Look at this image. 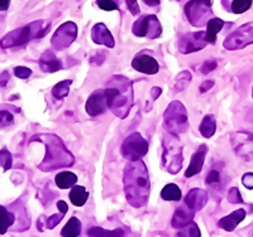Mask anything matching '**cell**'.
<instances>
[{"label": "cell", "instance_id": "f907efd6", "mask_svg": "<svg viewBox=\"0 0 253 237\" xmlns=\"http://www.w3.org/2000/svg\"><path fill=\"white\" fill-rule=\"evenodd\" d=\"M252 95H253V92H252Z\"/></svg>", "mask_w": 253, "mask_h": 237}, {"label": "cell", "instance_id": "f6af8a7d", "mask_svg": "<svg viewBox=\"0 0 253 237\" xmlns=\"http://www.w3.org/2000/svg\"><path fill=\"white\" fill-rule=\"evenodd\" d=\"M57 207H58V209L62 212V213H67V211H69V207H67V204L65 201H58Z\"/></svg>", "mask_w": 253, "mask_h": 237}, {"label": "cell", "instance_id": "681fc988", "mask_svg": "<svg viewBox=\"0 0 253 237\" xmlns=\"http://www.w3.org/2000/svg\"><path fill=\"white\" fill-rule=\"evenodd\" d=\"M114 1H115V3H117V4H119V1H121V0H114Z\"/></svg>", "mask_w": 253, "mask_h": 237}, {"label": "cell", "instance_id": "ffe728a7", "mask_svg": "<svg viewBox=\"0 0 253 237\" xmlns=\"http://www.w3.org/2000/svg\"><path fill=\"white\" fill-rule=\"evenodd\" d=\"M194 216H195V211H193L189 206L178 207L177 211L173 214L172 226L176 229H182L190 222H193Z\"/></svg>", "mask_w": 253, "mask_h": 237}, {"label": "cell", "instance_id": "7bdbcfd3", "mask_svg": "<svg viewBox=\"0 0 253 237\" xmlns=\"http://www.w3.org/2000/svg\"><path fill=\"white\" fill-rule=\"evenodd\" d=\"M242 183L246 188L253 189V173H246L242 178Z\"/></svg>", "mask_w": 253, "mask_h": 237}, {"label": "cell", "instance_id": "83f0119b", "mask_svg": "<svg viewBox=\"0 0 253 237\" xmlns=\"http://www.w3.org/2000/svg\"><path fill=\"white\" fill-rule=\"evenodd\" d=\"M80 232H81V222L76 217H71L69 222H67V225L62 229L61 235L67 237H76L80 235Z\"/></svg>", "mask_w": 253, "mask_h": 237}, {"label": "cell", "instance_id": "d590c367", "mask_svg": "<svg viewBox=\"0 0 253 237\" xmlns=\"http://www.w3.org/2000/svg\"><path fill=\"white\" fill-rule=\"evenodd\" d=\"M96 4H98L99 8L107 10V12H112V10L118 9V4L115 3L114 0H96Z\"/></svg>", "mask_w": 253, "mask_h": 237}, {"label": "cell", "instance_id": "c3c4849f", "mask_svg": "<svg viewBox=\"0 0 253 237\" xmlns=\"http://www.w3.org/2000/svg\"><path fill=\"white\" fill-rule=\"evenodd\" d=\"M143 1L147 4V5H150V6H156L160 4V0H143Z\"/></svg>", "mask_w": 253, "mask_h": 237}, {"label": "cell", "instance_id": "1f68e13d", "mask_svg": "<svg viewBox=\"0 0 253 237\" xmlns=\"http://www.w3.org/2000/svg\"><path fill=\"white\" fill-rule=\"evenodd\" d=\"M190 81H191V73L187 71L181 72V73L177 76V80H176V85H175L176 91H182V90L189 85Z\"/></svg>", "mask_w": 253, "mask_h": 237}, {"label": "cell", "instance_id": "9a60e30c", "mask_svg": "<svg viewBox=\"0 0 253 237\" xmlns=\"http://www.w3.org/2000/svg\"><path fill=\"white\" fill-rule=\"evenodd\" d=\"M132 66L135 71L147 74H156L160 71V65L157 61L147 55L135 56L134 60L132 61Z\"/></svg>", "mask_w": 253, "mask_h": 237}, {"label": "cell", "instance_id": "8992f818", "mask_svg": "<svg viewBox=\"0 0 253 237\" xmlns=\"http://www.w3.org/2000/svg\"><path fill=\"white\" fill-rule=\"evenodd\" d=\"M164 124L167 132L180 135L189 128V116L185 106L180 101H172L164 114Z\"/></svg>", "mask_w": 253, "mask_h": 237}, {"label": "cell", "instance_id": "d6a6232c", "mask_svg": "<svg viewBox=\"0 0 253 237\" xmlns=\"http://www.w3.org/2000/svg\"><path fill=\"white\" fill-rule=\"evenodd\" d=\"M182 231L178 232L177 236H191L196 237L200 236V230H199L198 225L194 222H190L189 225H186L185 227H182Z\"/></svg>", "mask_w": 253, "mask_h": 237}, {"label": "cell", "instance_id": "277c9868", "mask_svg": "<svg viewBox=\"0 0 253 237\" xmlns=\"http://www.w3.org/2000/svg\"><path fill=\"white\" fill-rule=\"evenodd\" d=\"M49 31V23L44 20H37V22H32L28 26L20 27V28L14 29V31L9 32L8 34L0 40V47L1 48H10V47H19L23 46L29 40L35 39V38H42L47 32Z\"/></svg>", "mask_w": 253, "mask_h": 237}, {"label": "cell", "instance_id": "603a6c76", "mask_svg": "<svg viewBox=\"0 0 253 237\" xmlns=\"http://www.w3.org/2000/svg\"><path fill=\"white\" fill-rule=\"evenodd\" d=\"M224 27V22L219 18H211L207 23V40L208 43H211L214 44L216 40V34H218L219 32L223 29Z\"/></svg>", "mask_w": 253, "mask_h": 237}, {"label": "cell", "instance_id": "52a82bcc", "mask_svg": "<svg viewBox=\"0 0 253 237\" xmlns=\"http://www.w3.org/2000/svg\"><path fill=\"white\" fill-rule=\"evenodd\" d=\"M185 14L194 27L207 26L213 12L204 0H191L185 6Z\"/></svg>", "mask_w": 253, "mask_h": 237}, {"label": "cell", "instance_id": "4316f807", "mask_svg": "<svg viewBox=\"0 0 253 237\" xmlns=\"http://www.w3.org/2000/svg\"><path fill=\"white\" fill-rule=\"evenodd\" d=\"M15 223V214L9 212L5 207L0 206V235H4Z\"/></svg>", "mask_w": 253, "mask_h": 237}, {"label": "cell", "instance_id": "60d3db41", "mask_svg": "<svg viewBox=\"0 0 253 237\" xmlns=\"http://www.w3.org/2000/svg\"><path fill=\"white\" fill-rule=\"evenodd\" d=\"M126 8H128V10L132 13V15H135V17H137V15L141 13V9H139L137 0H126Z\"/></svg>", "mask_w": 253, "mask_h": 237}, {"label": "cell", "instance_id": "5bb4252c", "mask_svg": "<svg viewBox=\"0 0 253 237\" xmlns=\"http://www.w3.org/2000/svg\"><path fill=\"white\" fill-rule=\"evenodd\" d=\"M233 146L237 154L250 159L253 155V135L250 133H237L233 137Z\"/></svg>", "mask_w": 253, "mask_h": 237}, {"label": "cell", "instance_id": "e0dca14e", "mask_svg": "<svg viewBox=\"0 0 253 237\" xmlns=\"http://www.w3.org/2000/svg\"><path fill=\"white\" fill-rule=\"evenodd\" d=\"M207 153H208V148L207 145H204V144L199 146L198 150L194 153V155L191 157V162H190L189 168H187L186 173H185V175H186L187 178L194 177V175L199 174V173L202 171L203 166H204V162H205V157H207Z\"/></svg>", "mask_w": 253, "mask_h": 237}, {"label": "cell", "instance_id": "f1b7e54d", "mask_svg": "<svg viewBox=\"0 0 253 237\" xmlns=\"http://www.w3.org/2000/svg\"><path fill=\"white\" fill-rule=\"evenodd\" d=\"M161 197L165 201H178L181 198V189L173 183H170V184L165 186L161 191Z\"/></svg>", "mask_w": 253, "mask_h": 237}, {"label": "cell", "instance_id": "8d00e7d4", "mask_svg": "<svg viewBox=\"0 0 253 237\" xmlns=\"http://www.w3.org/2000/svg\"><path fill=\"white\" fill-rule=\"evenodd\" d=\"M63 216H65V213H62V212L58 214H53V216H51V217L47 218L46 222H44V227L48 230H52L53 227H56L61 221H62Z\"/></svg>", "mask_w": 253, "mask_h": 237}, {"label": "cell", "instance_id": "2e32d148", "mask_svg": "<svg viewBox=\"0 0 253 237\" xmlns=\"http://www.w3.org/2000/svg\"><path fill=\"white\" fill-rule=\"evenodd\" d=\"M91 37L96 44H103V46H107L109 48H113L115 46L114 37L112 35L109 29L105 27V24L103 23H98L92 27Z\"/></svg>", "mask_w": 253, "mask_h": 237}, {"label": "cell", "instance_id": "e575fe53", "mask_svg": "<svg viewBox=\"0 0 253 237\" xmlns=\"http://www.w3.org/2000/svg\"><path fill=\"white\" fill-rule=\"evenodd\" d=\"M14 123V117L6 110L0 111V128H6V126L12 125Z\"/></svg>", "mask_w": 253, "mask_h": 237}, {"label": "cell", "instance_id": "836d02e7", "mask_svg": "<svg viewBox=\"0 0 253 237\" xmlns=\"http://www.w3.org/2000/svg\"><path fill=\"white\" fill-rule=\"evenodd\" d=\"M123 232L121 230H115V231H105L100 227H92L89 230V236H123Z\"/></svg>", "mask_w": 253, "mask_h": 237}, {"label": "cell", "instance_id": "d4e9b609", "mask_svg": "<svg viewBox=\"0 0 253 237\" xmlns=\"http://www.w3.org/2000/svg\"><path fill=\"white\" fill-rule=\"evenodd\" d=\"M216 130V121L215 117L213 115H207V116L203 119L202 124H200V128H199V132L204 137H211L215 134Z\"/></svg>", "mask_w": 253, "mask_h": 237}, {"label": "cell", "instance_id": "7c38bea8", "mask_svg": "<svg viewBox=\"0 0 253 237\" xmlns=\"http://www.w3.org/2000/svg\"><path fill=\"white\" fill-rule=\"evenodd\" d=\"M207 44V33L205 32H196V33H186V34L180 35L177 47L181 53L187 55V53H193V52L205 48Z\"/></svg>", "mask_w": 253, "mask_h": 237}, {"label": "cell", "instance_id": "ee69618b", "mask_svg": "<svg viewBox=\"0 0 253 237\" xmlns=\"http://www.w3.org/2000/svg\"><path fill=\"white\" fill-rule=\"evenodd\" d=\"M213 86H214V81H211V80L205 81V82L200 86V92H202V94H204V92H207L208 90L211 89Z\"/></svg>", "mask_w": 253, "mask_h": 237}, {"label": "cell", "instance_id": "484cf974", "mask_svg": "<svg viewBox=\"0 0 253 237\" xmlns=\"http://www.w3.org/2000/svg\"><path fill=\"white\" fill-rule=\"evenodd\" d=\"M76 182H78V177L71 171H62V173L56 175V184L60 189L72 188L76 184Z\"/></svg>", "mask_w": 253, "mask_h": 237}, {"label": "cell", "instance_id": "5b68a950", "mask_svg": "<svg viewBox=\"0 0 253 237\" xmlns=\"http://www.w3.org/2000/svg\"><path fill=\"white\" fill-rule=\"evenodd\" d=\"M162 146H164V153H162V168L167 170L171 174H176L181 170L182 167V145L180 140L177 139V135H173L167 132L162 139Z\"/></svg>", "mask_w": 253, "mask_h": 237}, {"label": "cell", "instance_id": "7402d4cb", "mask_svg": "<svg viewBox=\"0 0 253 237\" xmlns=\"http://www.w3.org/2000/svg\"><path fill=\"white\" fill-rule=\"evenodd\" d=\"M253 0H221L223 6L234 14H242L247 12L252 5Z\"/></svg>", "mask_w": 253, "mask_h": 237}, {"label": "cell", "instance_id": "bcb514c9", "mask_svg": "<svg viewBox=\"0 0 253 237\" xmlns=\"http://www.w3.org/2000/svg\"><path fill=\"white\" fill-rule=\"evenodd\" d=\"M8 78H9V74L6 71L0 74V87H4V86H5V83L8 82Z\"/></svg>", "mask_w": 253, "mask_h": 237}, {"label": "cell", "instance_id": "d6986e66", "mask_svg": "<svg viewBox=\"0 0 253 237\" xmlns=\"http://www.w3.org/2000/svg\"><path fill=\"white\" fill-rule=\"evenodd\" d=\"M245 218H246V211L245 209L239 208L237 209V211L232 212L230 214H228V216H225V217L221 218V220L218 222V226L220 227V229L230 232V231H233L237 226H238V223H241Z\"/></svg>", "mask_w": 253, "mask_h": 237}, {"label": "cell", "instance_id": "ab89813d", "mask_svg": "<svg viewBox=\"0 0 253 237\" xmlns=\"http://www.w3.org/2000/svg\"><path fill=\"white\" fill-rule=\"evenodd\" d=\"M219 171L218 170H210L209 174L207 175V184L208 186H215V184H218L219 183Z\"/></svg>", "mask_w": 253, "mask_h": 237}, {"label": "cell", "instance_id": "9c48e42d", "mask_svg": "<svg viewBox=\"0 0 253 237\" xmlns=\"http://www.w3.org/2000/svg\"><path fill=\"white\" fill-rule=\"evenodd\" d=\"M133 34L137 37H146L148 39H155L162 34V27L156 15H144L139 18L132 28Z\"/></svg>", "mask_w": 253, "mask_h": 237}, {"label": "cell", "instance_id": "8fae6325", "mask_svg": "<svg viewBox=\"0 0 253 237\" xmlns=\"http://www.w3.org/2000/svg\"><path fill=\"white\" fill-rule=\"evenodd\" d=\"M78 37V27L72 22H66L62 26L58 27L57 31L55 32V34L52 37V46L57 51H62V49L67 48L74 40Z\"/></svg>", "mask_w": 253, "mask_h": 237}, {"label": "cell", "instance_id": "4dcf8cb0", "mask_svg": "<svg viewBox=\"0 0 253 237\" xmlns=\"http://www.w3.org/2000/svg\"><path fill=\"white\" fill-rule=\"evenodd\" d=\"M12 164H13V157L10 154L8 149H1L0 150V166L3 167L4 171L9 170V169L12 168Z\"/></svg>", "mask_w": 253, "mask_h": 237}, {"label": "cell", "instance_id": "6da1fadb", "mask_svg": "<svg viewBox=\"0 0 253 237\" xmlns=\"http://www.w3.org/2000/svg\"><path fill=\"white\" fill-rule=\"evenodd\" d=\"M124 192L130 206L141 208L148 202L151 191L150 177L146 164L141 159L129 160L124 168Z\"/></svg>", "mask_w": 253, "mask_h": 237}, {"label": "cell", "instance_id": "ba28073f", "mask_svg": "<svg viewBox=\"0 0 253 237\" xmlns=\"http://www.w3.org/2000/svg\"><path fill=\"white\" fill-rule=\"evenodd\" d=\"M122 155L126 159L129 160H137L143 158L148 152V143L144 137L139 133H134V134L129 135L123 141L122 145Z\"/></svg>", "mask_w": 253, "mask_h": 237}, {"label": "cell", "instance_id": "b9f144b4", "mask_svg": "<svg viewBox=\"0 0 253 237\" xmlns=\"http://www.w3.org/2000/svg\"><path fill=\"white\" fill-rule=\"evenodd\" d=\"M215 68H216V61L211 60V61H208V62H205L204 65H203L202 68H200V71H202L204 74H208V73H210L211 71H214Z\"/></svg>", "mask_w": 253, "mask_h": 237}, {"label": "cell", "instance_id": "ac0fdd59", "mask_svg": "<svg viewBox=\"0 0 253 237\" xmlns=\"http://www.w3.org/2000/svg\"><path fill=\"white\" fill-rule=\"evenodd\" d=\"M208 202V192L200 188H193L186 195L185 203L189 206L193 211H200L204 208V206Z\"/></svg>", "mask_w": 253, "mask_h": 237}, {"label": "cell", "instance_id": "7a4b0ae2", "mask_svg": "<svg viewBox=\"0 0 253 237\" xmlns=\"http://www.w3.org/2000/svg\"><path fill=\"white\" fill-rule=\"evenodd\" d=\"M105 94L113 114L117 115L119 119H124L129 114L133 105V87L130 80L121 74L113 76L107 83Z\"/></svg>", "mask_w": 253, "mask_h": 237}, {"label": "cell", "instance_id": "7dc6e473", "mask_svg": "<svg viewBox=\"0 0 253 237\" xmlns=\"http://www.w3.org/2000/svg\"><path fill=\"white\" fill-rule=\"evenodd\" d=\"M10 5V0H0V12L6 10Z\"/></svg>", "mask_w": 253, "mask_h": 237}, {"label": "cell", "instance_id": "f546056e", "mask_svg": "<svg viewBox=\"0 0 253 237\" xmlns=\"http://www.w3.org/2000/svg\"><path fill=\"white\" fill-rule=\"evenodd\" d=\"M71 83H72L71 80L61 81V82H58L57 85H56L55 87L52 89V95H53L56 99L66 98L67 95H69L70 86H71Z\"/></svg>", "mask_w": 253, "mask_h": 237}, {"label": "cell", "instance_id": "74e56055", "mask_svg": "<svg viewBox=\"0 0 253 237\" xmlns=\"http://www.w3.org/2000/svg\"><path fill=\"white\" fill-rule=\"evenodd\" d=\"M14 74L20 80H27L28 77H31L32 71L28 68V67L23 66H18L14 68Z\"/></svg>", "mask_w": 253, "mask_h": 237}, {"label": "cell", "instance_id": "30bf717a", "mask_svg": "<svg viewBox=\"0 0 253 237\" xmlns=\"http://www.w3.org/2000/svg\"><path fill=\"white\" fill-rule=\"evenodd\" d=\"M250 44H253V22L239 27L224 40V48L229 51L242 49Z\"/></svg>", "mask_w": 253, "mask_h": 237}, {"label": "cell", "instance_id": "cb8c5ba5", "mask_svg": "<svg viewBox=\"0 0 253 237\" xmlns=\"http://www.w3.org/2000/svg\"><path fill=\"white\" fill-rule=\"evenodd\" d=\"M87 197H89V193L83 186H74L70 192V200H71L72 204L76 207L84 206L86 203Z\"/></svg>", "mask_w": 253, "mask_h": 237}, {"label": "cell", "instance_id": "3957f363", "mask_svg": "<svg viewBox=\"0 0 253 237\" xmlns=\"http://www.w3.org/2000/svg\"><path fill=\"white\" fill-rule=\"evenodd\" d=\"M36 140L42 141L46 145V155L43 162L38 166V168L43 171H51L55 169L71 167L75 162L71 153L69 152L63 144L62 140L56 135L46 134L35 136Z\"/></svg>", "mask_w": 253, "mask_h": 237}, {"label": "cell", "instance_id": "44dd1931", "mask_svg": "<svg viewBox=\"0 0 253 237\" xmlns=\"http://www.w3.org/2000/svg\"><path fill=\"white\" fill-rule=\"evenodd\" d=\"M40 66L41 69L43 72H48V73H52V72L60 71L62 68V63H61L60 60H57L55 56V53L52 51H46L42 55L40 60Z\"/></svg>", "mask_w": 253, "mask_h": 237}, {"label": "cell", "instance_id": "4fadbf2b", "mask_svg": "<svg viewBox=\"0 0 253 237\" xmlns=\"http://www.w3.org/2000/svg\"><path fill=\"white\" fill-rule=\"evenodd\" d=\"M109 109L108 105V98L105 94V90H98L92 92L85 103V110L90 116H98Z\"/></svg>", "mask_w": 253, "mask_h": 237}, {"label": "cell", "instance_id": "f35d334b", "mask_svg": "<svg viewBox=\"0 0 253 237\" xmlns=\"http://www.w3.org/2000/svg\"><path fill=\"white\" fill-rule=\"evenodd\" d=\"M228 201H229L230 203H233V204H237V203H242L243 202V200H242L241 197V192L238 191V188H232L229 191V193H228Z\"/></svg>", "mask_w": 253, "mask_h": 237}]
</instances>
